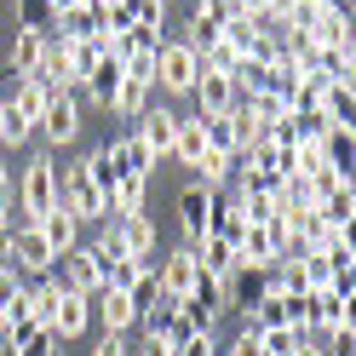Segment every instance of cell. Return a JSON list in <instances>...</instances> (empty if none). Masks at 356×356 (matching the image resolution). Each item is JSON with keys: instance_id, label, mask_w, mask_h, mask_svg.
Here are the masks:
<instances>
[{"instance_id": "13", "label": "cell", "mask_w": 356, "mask_h": 356, "mask_svg": "<svg viewBox=\"0 0 356 356\" xmlns=\"http://www.w3.org/2000/svg\"><path fill=\"white\" fill-rule=\"evenodd\" d=\"M92 316L104 322V333H121L127 339V327L138 322V310H132V299L121 293V287H104V293H92Z\"/></svg>"}, {"instance_id": "2", "label": "cell", "mask_w": 356, "mask_h": 356, "mask_svg": "<svg viewBox=\"0 0 356 356\" xmlns=\"http://www.w3.org/2000/svg\"><path fill=\"white\" fill-rule=\"evenodd\" d=\"M195 75H202V58H195V47H184V40H161L149 86H161V92H172V98H190Z\"/></svg>"}, {"instance_id": "31", "label": "cell", "mask_w": 356, "mask_h": 356, "mask_svg": "<svg viewBox=\"0 0 356 356\" xmlns=\"http://www.w3.org/2000/svg\"><path fill=\"white\" fill-rule=\"evenodd\" d=\"M253 339H259L264 356H299V333L293 327H264V333H253Z\"/></svg>"}, {"instance_id": "25", "label": "cell", "mask_w": 356, "mask_h": 356, "mask_svg": "<svg viewBox=\"0 0 356 356\" xmlns=\"http://www.w3.org/2000/svg\"><path fill=\"white\" fill-rule=\"evenodd\" d=\"M236 178V155H218V149H207L202 161H195V184H207V190H225Z\"/></svg>"}, {"instance_id": "24", "label": "cell", "mask_w": 356, "mask_h": 356, "mask_svg": "<svg viewBox=\"0 0 356 356\" xmlns=\"http://www.w3.org/2000/svg\"><path fill=\"white\" fill-rule=\"evenodd\" d=\"M316 213H322V225H333V230H350V225H356V184L345 178V184L333 190V195H327V202H322Z\"/></svg>"}, {"instance_id": "16", "label": "cell", "mask_w": 356, "mask_h": 356, "mask_svg": "<svg viewBox=\"0 0 356 356\" xmlns=\"http://www.w3.org/2000/svg\"><path fill=\"white\" fill-rule=\"evenodd\" d=\"M75 167L86 172V184H92V190L104 195V202H109V190H115L121 178H127V172L115 167V149H109V144H104V149H92V155H86V161H75Z\"/></svg>"}, {"instance_id": "39", "label": "cell", "mask_w": 356, "mask_h": 356, "mask_svg": "<svg viewBox=\"0 0 356 356\" xmlns=\"http://www.w3.org/2000/svg\"><path fill=\"white\" fill-rule=\"evenodd\" d=\"M75 6H86V0H47V12H52V17H63V12H75Z\"/></svg>"}, {"instance_id": "29", "label": "cell", "mask_w": 356, "mask_h": 356, "mask_svg": "<svg viewBox=\"0 0 356 356\" xmlns=\"http://www.w3.org/2000/svg\"><path fill=\"white\" fill-rule=\"evenodd\" d=\"M202 121V138H207V149H218V155H236V127H230V115H195Z\"/></svg>"}, {"instance_id": "28", "label": "cell", "mask_w": 356, "mask_h": 356, "mask_svg": "<svg viewBox=\"0 0 356 356\" xmlns=\"http://www.w3.org/2000/svg\"><path fill=\"white\" fill-rule=\"evenodd\" d=\"M127 17H132V29L167 35V0H127Z\"/></svg>"}, {"instance_id": "33", "label": "cell", "mask_w": 356, "mask_h": 356, "mask_svg": "<svg viewBox=\"0 0 356 356\" xmlns=\"http://www.w3.org/2000/svg\"><path fill=\"white\" fill-rule=\"evenodd\" d=\"M17 356H58V333L35 322V327L24 333V339H17Z\"/></svg>"}, {"instance_id": "40", "label": "cell", "mask_w": 356, "mask_h": 356, "mask_svg": "<svg viewBox=\"0 0 356 356\" xmlns=\"http://www.w3.org/2000/svg\"><path fill=\"white\" fill-rule=\"evenodd\" d=\"M0 190H12V167L6 161H0Z\"/></svg>"}, {"instance_id": "7", "label": "cell", "mask_w": 356, "mask_h": 356, "mask_svg": "<svg viewBox=\"0 0 356 356\" xmlns=\"http://www.w3.org/2000/svg\"><path fill=\"white\" fill-rule=\"evenodd\" d=\"M213 202H218V190H207V184H184V190H178V230H184V241H202L207 236Z\"/></svg>"}, {"instance_id": "4", "label": "cell", "mask_w": 356, "mask_h": 356, "mask_svg": "<svg viewBox=\"0 0 356 356\" xmlns=\"http://www.w3.org/2000/svg\"><path fill=\"white\" fill-rule=\"evenodd\" d=\"M40 138H47L52 149H63V144H75L81 138V92H63V86H52L47 92V109H40Z\"/></svg>"}, {"instance_id": "3", "label": "cell", "mask_w": 356, "mask_h": 356, "mask_svg": "<svg viewBox=\"0 0 356 356\" xmlns=\"http://www.w3.org/2000/svg\"><path fill=\"white\" fill-rule=\"evenodd\" d=\"M63 287H70V293H86V299H92V293H104V259H98V248H92V241H75V248L70 253H58V270H52Z\"/></svg>"}, {"instance_id": "36", "label": "cell", "mask_w": 356, "mask_h": 356, "mask_svg": "<svg viewBox=\"0 0 356 356\" xmlns=\"http://www.w3.org/2000/svg\"><path fill=\"white\" fill-rule=\"evenodd\" d=\"M92 356H132V350H127V339H121V333H104V339L92 345Z\"/></svg>"}, {"instance_id": "26", "label": "cell", "mask_w": 356, "mask_h": 356, "mask_svg": "<svg viewBox=\"0 0 356 356\" xmlns=\"http://www.w3.org/2000/svg\"><path fill=\"white\" fill-rule=\"evenodd\" d=\"M52 29H63L58 40H92V35H98V12H92V6H75V12L52 17Z\"/></svg>"}, {"instance_id": "37", "label": "cell", "mask_w": 356, "mask_h": 356, "mask_svg": "<svg viewBox=\"0 0 356 356\" xmlns=\"http://www.w3.org/2000/svg\"><path fill=\"white\" fill-rule=\"evenodd\" d=\"M138 356H178L167 339H155V333H144V345H138Z\"/></svg>"}, {"instance_id": "14", "label": "cell", "mask_w": 356, "mask_h": 356, "mask_svg": "<svg viewBox=\"0 0 356 356\" xmlns=\"http://www.w3.org/2000/svg\"><path fill=\"white\" fill-rule=\"evenodd\" d=\"M190 253H195V264H202V276H213V282H230L236 276V248H230V241L202 236V241H190Z\"/></svg>"}, {"instance_id": "41", "label": "cell", "mask_w": 356, "mask_h": 356, "mask_svg": "<svg viewBox=\"0 0 356 356\" xmlns=\"http://www.w3.org/2000/svg\"><path fill=\"white\" fill-rule=\"evenodd\" d=\"M0 127H6V98H0Z\"/></svg>"}, {"instance_id": "1", "label": "cell", "mask_w": 356, "mask_h": 356, "mask_svg": "<svg viewBox=\"0 0 356 356\" xmlns=\"http://www.w3.org/2000/svg\"><path fill=\"white\" fill-rule=\"evenodd\" d=\"M17 195V213H24V225H35V218H47L58 207V161L52 155H35V161L24 167V178L12 184Z\"/></svg>"}, {"instance_id": "9", "label": "cell", "mask_w": 356, "mask_h": 356, "mask_svg": "<svg viewBox=\"0 0 356 356\" xmlns=\"http://www.w3.org/2000/svg\"><path fill=\"white\" fill-rule=\"evenodd\" d=\"M190 98H202V115H230V109L241 104L236 81H230V75H218V70H202V75H195Z\"/></svg>"}, {"instance_id": "12", "label": "cell", "mask_w": 356, "mask_h": 356, "mask_svg": "<svg viewBox=\"0 0 356 356\" xmlns=\"http://www.w3.org/2000/svg\"><path fill=\"white\" fill-rule=\"evenodd\" d=\"M115 230H121L127 259H155V248H161V236H155V218H149V213H127V218H115Z\"/></svg>"}, {"instance_id": "22", "label": "cell", "mask_w": 356, "mask_h": 356, "mask_svg": "<svg viewBox=\"0 0 356 356\" xmlns=\"http://www.w3.org/2000/svg\"><path fill=\"white\" fill-rule=\"evenodd\" d=\"M144 202H149V178H121L115 190H109V218H127V213H144Z\"/></svg>"}, {"instance_id": "18", "label": "cell", "mask_w": 356, "mask_h": 356, "mask_svg": "<svg viewBox=\"0 0 356 356\" xmlns=\"http://www.w3.org/2000/svg\"><path fill=\"white\" fill-rule=\"evenodd\" d=\"M322 155H327V167L350 178V161H356V127H327L322 132Z\"/></svg>"}, {"instance_id": "23", "label": "cell", "mask_w": 356, "mask_h": 356, "mask_svg": "<svg viewBox=\"0 0 356 356\" xmlns=\"http://www.w3.org/2000/svg\"><path fill=\"white\" fill-rule=\"evenodd\" d=\"M305 35H310V47H316V52H327V47H350V12H345V6H333L322 24H316V29H305Z\"/></svg>"}, {"instance_id": "8", "label": "cell", "mask_w": 356, "mask_h": 356, "mask_svg": "<svg viewBox=\"0 0 356 356\" xmlns=\"http://www.w3.org/2000/svg\"><path fill=\"white\" fill-rule=\"evenodd\" d=\"M132 132H138V138L149 144V155L161 161V155H172V138H178V115H172L167 104H149L144 115L132 121Z\"/></svg>"}, {"instance_id": "19", "label": "cell", "mask_w": 356, "mask_h": 356, "mask_svg": "<svg viewBox=\"0 0 356 356\" xmlns=\"http://www.w3.org/2000/svg\"><path fill=\"white\" fill-rule=\"evenodd\" d=\"M109 149H115V167H121V172H132V178H149L155 155H149V144L138 138V132H121V138L109 144Z\"/></svg>"}, {"instance_id": "10", "label": "cell", "mask_w": 356, "mask_h": 356, "mask_svg": "<svg viewBox=\"0 0 356 356\" xmlns=\"http://www.w3.org/2000/svg\"><path fill=\"white\" fill-rule=\"evenodd\" d=\"M86 322H92V299H86V293H70V287H63V293H58V310H52V333H58V345L63 339H81V333H86Z\"/></svg>"}, {"instance_id": "27", "label": "cell", "mask_w": 356, "mask_h": 356, "mask_svg": "<svg viewBox=\"0 0 356 356\" xmlns=\"http://www.w3.org/2000/svg\"><path fill=\"white\" fill-rule=\"evenodd\" d=\"M218 35H225V40H230V47H236L241 58H248V52L259 47V35H264V24H253V17H248V12H236V17H225V29H218Z\"/></svg>"}, {"instance_id": "5", "label": "cell", "mask_w": 356, "mask_h": 356, "mask_svg": "<svg viewBox=\"0 0 356 356\" xmlns=\"http://www.w3.org/2000/svg\"><path fill=\"white\" fill-rule=\"evenodd\" d=\"M155 276H161V293L167 299H190L195 282H202V264H195L190 241H184V248H172V253H155Z\"/></svg>"}, {"instance_id": "32", "label": "cell", "mask_w": 356, "mask_h": 356, "mask_svg": "<svg viewBox=\"0 0 356 356\" xmlns=\"http://www.w3.org/2000/svg\"><path fill=\"white\" fill-rule=\"evenodd\" d=\"M127 299H132L138 316H144V310H155V299H161V276H155V270H138V282L127 287Z\"/></svg>"}, {"instance_id": "38", "label": "cell", "mask_w": 356, "mask_h": 356, "mask_svg": "<svg viewBox=\"0 0 356 356\" xmlns=\"http://www.w3.org/2000/svg\"><path fill=\"white\" fill-rule=\"evenodd\" d=\"M12 213H17V195H12V190H0V225H12Z\"/></svg>"}, {"instance_id": "21", "label": "cell", "mask_w": 356, "mask_h": 356, "mask_svg": "<svg viewBox=\"0 0 356 356\" xmlns=\"http://www.w3.org/2000/svg\"><path fill=\"white\" fill-rule=\"evenodd\" d=\"M207 155V138H202V121L195 115H178V138H172V161L178 167H195Z\"/></svg>"}, {"instance_id": "11", "label": "cell", "mask_w": 356, "mask_h": 356, "mask_svg": "<svg viewBox=\"0 0 356 356\" xmlns=\"http://www.w3.org/2000/svg\"><path fill=\"white\" fill-rule=\"evenodd\" d=\"M40 52H47V24H17L6 63H12L17 75H35V70H40Z\"/></svg>"}, {"instance_id": "34", "label": "cell", "mask_w": 356, "mask_h": 356, "mask_svg": "<svg viewBox=\"0 0 356 356\" xmlns=\"http://www.w3.org/2000/svg\"><path fill=\"white\" fill-rule=\"evenodd\" d=\"M29 132H35V127H29V121H17V115H12V104H6V127H0V144H29Z\"/></svg>"}, {"instance_id": "6", "label": "cell", "mask_w": 356, "mask_h": 356, "mask_svg": "<svg viewBox=\"0 0 356 356\" xmlns=\"http://www.w3.org/2000/svg\"><path fill=\"white\" fill-rule=\"evenodd\" d=\"M12 270L17 276H52L58 270V253L47 248V236H40L35 225H17V236H12Z\"/></svg>"}, {"instance_id": "17", "label": "cell", "mask_w": 356, "mask_h": 356, "mask_svg": "<svg viewBox=\"0 0 356 356\" xmlns=\"http://www.w3.org/2000/svg\"><path fill=\"white\" fill-rule=\"evenodd\" d=\"M47 92H52V86H40L35 75H17V92H12L6 104H12V115H17V121L40 127V109H47Z\"/></svg>"}, {"instance_id": "20", "label": "cell", "mask_w": 356, "mask_h": 356, "mask_svg": "<svg viewBox=\"0 0 356 356\" xmlns=\"http://www.w3.org/2000/svg\"><path fill=\"white\" fill-rule=\"evenodd\" d=\"M35 230L47 236V248H52V253H70L75 241H81V225H75V218L63 213V207H52L47 218H35Z\"/></svg>"}, {"instance_id": "42", "label": "cell", "mask_w": 356, "mask_h": 356, "mask_svg": "<svg viewBox=\"0 0 356 356\" xmlns=\"http://www.w3.org/2000/svg\"><path fill=\"white\" fill-rule=\"evenodd\" d=\"M333 6H350V0H333Z\"/></svg>"}, {"instance_id": "15", "label": "cell", "mask_w": 356, "mask_h": 356, "mask_svg": "<svg viewBox=\"0 0 356 356\" xmlns=\"http://www.w3.org/2000/svg\"><path fill=\"white\" fill-rule=\"evenodd\" d=\"M149 104H155V86H149V81H132V75H121L115 98H109V115H121V121H138Z\"/></svg>"}, {"instance_id": "35", "label": "cell", "mask_w": 356, "mask_h": 356, "mask_svg": "<svg viewBox=\"0 0 356 356\" xmlns=\"http://www.w3.org/2000/svg\"><path fill=\"white\" fill-rule=\"evenodd\" d=\"M17 293H24V276H17L12 264H0V305H6V299H17Z\"/></svg>"}, {"instance_id": "30", "label": "cell", "mask_w": 356, "mask_h": 356, "mask_svg": "<svg viewBox=\"0 0 356 356\" xmlns=\"http://www.w3.org/2000/svg\"><path fill=\"white\" fill-rule=\"evenodd\" d=\"M287 327L316 333V293H287Z\"/></svg>"}]
</instances>
